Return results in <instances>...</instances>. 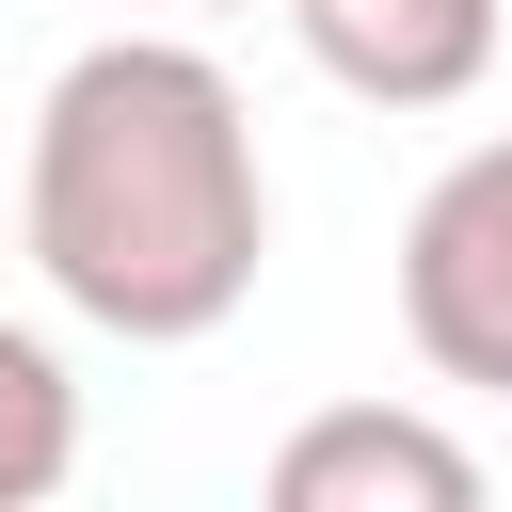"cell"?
<instances>
[{
	"instance_id": "obj_1",
	"label": "cell",
	"mask_w": 512,
	"mask_h": 512,
	"mask_svg": "<svg viewBox=\"0 0 512 512\" xmlns=\"http://www.w3.org/2000/svg\"><path fill=\"white\" fill-rule=\"evenodd\" d=\"M16 240L64 288V320H96L128 352L224 336L256 304V256H272V176H256L240 80L176 32H96L32 96Z\"/></svg>"
},
{
	"instance_id": "obj_2",
	"label": "cell",
	"mask_w": 512,
	"mask_h": 512,
	"mask_svg": "<svg viewBox=\"0 0 512 512\" xmlns=\"http://www.w3.org/2000/svg\"><path fill=\"white\" fill-rule=\"evenodd\" d=\"M400 336H416L432 384L512 400V128L464 144L416 192V224H400Z\"/></svg>"
},
{
	"instance_id": "obj_3",
	"label": "cell",
	"mask_w": 512,
	"mask_h": 512,
	"mask_svg": "<svg viewBox=\"0 0 512 512\" xmlns=\"http://www.w3.org/2000/svg\"><path fill=\"white\" fill-rule=\"evenodd\" d=\"M288 32L368 112H448L496 80V0H288Z\"/></svg>"
},
{
	"instance_id": "obj_4",
	"label": "cell",
	"mask_w": 512,
	"mask_h": 512,
	"mask_svg": "<svg viewBox=\"0 0 512 512\" xmlns=\"http://www.w3.org/2000/svg\"><path fill=\"white\" fill-rule=\"evenodd\" d=\"M272 512H480V464L400 400H336L272 448Z\"/></svg>"
},
{
	"instance_id": "obj_5",
	"label": "cell",
	"mask_w": 512,
	"mask_h": 512,
	"mask_svg": "<svg viewBox=\"0 0 512 512\" xmlns=\"http://www.w3.org/2000/svg\"><path fill=\"white\" fill-rule=\"evenodd\" d=\"M64 464H80V384L32 320H0V512L64 496Z\"/></svg>"
},
{
	"instance_id": "obj_6",
	"label": "cell",
	"mask_w": 512,
	"mask_h": 512,
	"mask_svg": "<svg viewBox=\"0 0 512 512\" xmlns=\"http://www.w3.org/2000/svg\"><path fill=\"white\" fill-rule=\"evenodd\" d=\"M176 16H240V0H176Z\"/></svg>"
}]
</instances>
